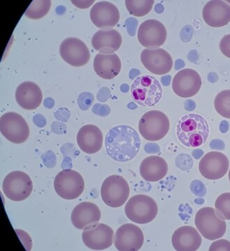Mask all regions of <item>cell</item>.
I'll return each instance as SVG.
<instances>
[{"instance_id":"21","label":"cell","mask_w":230,"mask_h":251,"mask_svg":"<svg viewBox=\"0 0 230 251\" xmlns=\"http://www.w3.org/2000/svg\"><path fill=\"white\" fill-rule=\"evenodd\" d=\"M102 133L97 126H83L77 134V143L84 153L93 154L100 151L102 146Z\"/></svg>"},{"instance_id":"28","label":"cell","mask_w":230,"mask_h":251,"mask_svg":"<svg viewBox=\"0 0 230 251\" xmlns=\"http://www.w3.org/2000/svg\"><path fill=\"white\" fill-rule=\"evenodd\" d=\"M126 6L128 12L137 17L146 16L150 12L154 4L153 0H127Z\"/></svg>"},{"instance_id":"3","label":"cell","mask_w":230,"mask_h":251,"mask_svg":"<svg viewBox=\"0 0 230 251\" xmlns=\"http://www.w3.org/2000/svg\"><path fill=\"white\" fill-rule=\"evenodd\" d=\"M159 81L151 75L137 77L130 87V95L135 103L144 107L154 106L162 97Z\"/></svg>"},{"instance_id":"25","label":"cell","mask_w":230,"mask_h":251,"mask_svg":"<svg viewBox=\"0 0 230 251\" xmlns=\"http://www.w3.org/2000/svg\"><path fill=\"white\" fill-rule=\"evenodd\" d=\"M94 69L99 77L111 80L120 74L122 62L117 54L99 53L94 57Z\"/></svg>"},{"instance_id":"8","label":"cell","mask_w":230,"mask_h":251,"mask_svg":"<svg viewBox=\"0 0 230 251\" xmlns=\"http://www.w3.org/2000/svg\"><path fill=\"white\" fill-rule=\"evenodd\" d=\"M54 188L58 196L63 199L75 200L80 197L83 192V177L74 170H64L55 176Z\"/></svg>"},{"instance_id":"35","label":"cell","mask_w":230,"mask_h":251,"mask_svg":"<svg viewBox=\"0 0 230 251\" xmlns=\"http://www.w3.org/2000/svg\"><path fill=\"white\" fill-rule=\"evenodd\" d=\"M220 49L222 53L230 58V34L223 36L220 42Z\"/></svg>"},{"instance_id":"6","label":"cell","mask_w":230,"mask_h":251,"mask_svg":"<svg viewBox=\"0 0 230 251\" xmlns=\"http://www.w3.org/2000/svg\"><path fill=\"white\" fill-rule=\"evenodd\" d=\"M170 123L168 116L158 110L146 112L139 122L140 134L149 141H158L168 134Z\"/></svg>"},{"instance_id":"39","label":"cell","mask_w":230,"mask_h":251,"mask_svg":"<svg viewBox=\"0 0 230 251\" xmlns=\"http://www.w3.org/2000/svg\"><path fill=\"white\" fill-rule=\"evenodd\" d=\"M172 77L170 75H166L161 77V82L165 86H168L171 82Z\"/></svg>"},{"instance_id":"18","label":"cell","mask_w":230,"mask_h":251,"mask_svg":"<svg viewBox=\"0 0 230 251\" xmlns=\"http://www.w3.org/2000/svg\"><path fill=\"white\" fill-rule=\"evenodd\" d=\"M90 18L97 27L109 29L115 27L120 21V11L112 3L106 1H99L91 9Z\"/></svg>"},{"instance_id":"9","label":"cell","mask_w":230,"mask_h":251,"mask_svg":"<svg viewBox=\"0 0 230 251\" xmlns=\"http://www.w3.org/2000/svg\"><path fill=\"white\" fill-rule=\"evenodd\" d=\"M3 192L7 198L15 202L25 201L33 191L30 176L22 171H14L5 176Z\"/></svg>"},{"instance_id":"10","label":"cell","mask_w":230,"mask_h":251,"mask_svg":"<svg viewBox=\"0 0 230 251\" xmlns=\"http://www.w3.org/2000/svg\"><path fill=\"white\" fill-rule=\"evenodd\" d=\"M0 131L11 143H25L29 136L27 122L16 112H6L0 118Z\"/></svg>"},{"instance_id":"36","label":"cell","mask_w":230,"mask_h":251,"mask_svg":"<svg viewBox=\"0 0 230 251\" xmlns=\"http://www.w3.org/2000/svg\"><path fill=\"white\" fill-rule=\"evenodd\" d=\"M195 108V103L193 100H188L185 103V109L188 111H193Z\"/></svg>"},{"instance_id":"13","label":"cell","mask_w":230,"mask_h":251,"mask_svg":"<svg viewBox=\"0 0 230 251\" xmlns=\"http://www.w3.org/2000/svg\"><path fill=\"white\" fill-rule=\"evenodd\" d=\"M62 59L74 67H82L88 63L90 52L83 41L77 38H67L62 41L59 48Z\"/></svg>"},{"instance_id":"42","label":"cell","mask_w":230,"mask_h":251,"mask_svg":"<svg viewBox=\"0 0 230 251\" xmlns=\"http://www.w3.org/2000/svg\"><path fill=\"white\" fill-rule=\"evenodd\" d=\"M229 179H230V170L229 171Z\"/></svg>"},{"instance_id":"4","label":"cell","mask_w":230,"mask_h":251,"mask_svg":"<svg viewBox=\"0 0 230 251\" xmlns=\"http://www.w3.org/2000/svg\"><path fill=\"white\" fill-rule=\"evenodd\" d=\"M195 224L200 234L208 240H216L226 234V221L212 207L200 209L195 215Z\"/></svg>"},{"instance_id":"27","label":"cell","mask_w":230,"mask_h":251,"mask_svg":"<svg viewBox=\"0 0 230 251\" xmlns=\"http://www.w3.org/2000/svg\"><path fill=\"white\" fill-rule=\"evenodd\" d=\"M51 6L50 0H34L28 6L25 14L30 19H40L49 13Z\"/></svg>"},{"instance_id":"1","label":"cell","mask_w":230,"mask_h":251,"mask_svg":"<svg viewBox=\"0 0 230 251\" xmlns=\"http://www.w3.org/2000/svg\"><path fill=\"white\" fill-rule=\"evenodd\" d=\"M105 149L109 156L119 162L133 159L140 148V138L136 130L127 125H120L109 130L105 137Z\"/></svg>"},{"instance_id":"11","label":"cell","mask_w":230,"mask_h":251,"mask_svg":"<svg viewBox=\"0 0 230 251\" xmlns=\"http://www.w3.org/2000/svg\"><path fill=\"white\" fill-rule=\"evenodd\" d=\"M113 236L110 226L97 223L84 229L82 239L84 245L91 250L102 251L112 245Z\"/></svg>"},{"instance_id":"40","label":"cell","mask_w":230,"mask_h":251,"mask_svg":"<svg viewBox=\"0 0 230 251\" xmlns=\"http://www.w3.org/2000/svg\"><path fill=\"white\" fill-rule=\"evenodd\" d=\"M203 151H202L201 150H195L193 152V156H194L195 159H198L203 156Z\"/></svg>"},{"instance_id":"22","label":"cell","mask_w":230,"mask_h":251,"mask_svg":"<svg viewBox=\"0 0 230 251\" xmlns=\"http://www.w3.org/2000/svg\"><path fill=\"white\" fill-rule=\"evenodd\" d=\"M172 243L177 251H198L201 246L202 237L192 226H183L174 232Z\"/></svg>"},{"instance_id":"34","label":"cell","mask_w":230,"mask_h":251,"mask_svg":"<svg viewBox=\"0 0 230 251\" xmlns=\"http://www.w3.org/2000/svg\"><path fill=\"white\" fill-rule=\"evenodd\" d=\"M210 251H230V242L225 239H220L211 244L209 248Z\"/></svg>"},{"instance_id":"26","label":"cell","mask_w":230,"mask_h":251,"mask_svg":"<svg viewBox=\"0 0 230 251\" xmlns=\"http://www.w3.org/2000/svg\"><path fill=\"white\" fill-rule=\"evenodd\" d=\"M168 171V163L160 156L147 157L140 164V175L145 181L149 182H156L163 179L166 176Z\"/></svg>"},{"instance_id":"30","label":"cell","mask_w":230,"mask_h":251,"mask_svg":"<svg viewBox=\"0 0 230 251\" xmlns=\"http://www.w3.org/2000/svg\"><path fill=\"white\" fill-rule=\"evenodd\" d=\"M216 211L226 220H230V193H225L216 199Z\"/></svg>"},{"instance_id":"2","label":"cell","mask_w":230,"mask_h":251,"mask_svg":"<svg viewBox=\"0 0 230 251\" xmlns=\"http://www.w3.org/2000/svg\"><path fill=\"white\" fill-rule=\"evenodd\" d=\"M209 131L208 122L198 114L184 115L177 125V138L188 148H199L204 145L208 139Z\"/></svg>"},{"instance_id":"15","label":"cell","mask_w":230,"mask_h":251,"mask_svg":"<svg viewBox=\"0 0 230 251\" xmlns=\"http://www.w3.org/2000/svg\"><path fill=\"white\" fill-rule=\"evenodd\" d=\"M228 157L218 151H211L205 154L199 163V171L204 177L216 180L223 177L229 170Z\"/></svg>"},{"instance_id":"23","label":"cell","mask_w":230,"mask_h":251,"mask_svg":"<svg viewBox=\"0 0 230 251\" xmlns=\"http://www.w3.org/2000/svg\"><path fill=\"white\" fill-rule=\"evenodd\" d=\"M16 99L21 108L33 110L40 106L43 94L40 87L34 82H24L16 89Z\"/></svg>"},{"instance_id":"37","label":"cell","mask_w":230,"mask_h":251,"mask_svg":"<svg viewBox=\"0 0 230 251\" xmlns=\"http://www.w3.org/2000/svg\"><path fill=\"white\" fill-rule=\"evenodd\" d=\"M211 143L214 144V145H210L211 149H213V150H224V148L221 147V144H223V142L222 141V140H218V143H216V140H212V141L211 142Z\"/></svg>"},{"instance_id":"33","label":"cell","mask_w":230,"mask_h":251,"mask_svg":"<svg viewBox=\"0 0 230 251\" xmlns=\"http://www.w3.org/2000/svg\"><path fill=\"white\" fill-rule=\"evenodd\" d=\"M190 190L195 196L203 197L206 194V188L200 180H194L190 184Z\"/></svg>"},{"instance_id":"19","label":"cell","mask_w":230,"mask_h":251,"mask_svg":"<svg viewBox=\"0 0 230 251\" xmlns=\"http://www.w3.org/2000/svg\"><path fill=\"white\" fill-rule=\"evenodd\" d=\"M203 16L210 27H224L230 22V5L220 0L208 1L204 6Z\"/></svg>"},{"instance_id":"24","label":"cell","mask_w":230,"mask_h":251,"mask_svg":"<svg viewBox=\"0 0 230 251\" xmlns=\"http://www.w3.org/2000/svg\"><path fill=\"white\" fill-rule=\"evenodd\" d=\"M122 44V35L115 29H101L92 39L94 49L102 54H113L120 49Z\"/></svg>"},{"instance_id":"38","label":"cell","mask_w":230,"mask_h":251,"mask_svg":"<svg viewBox=\"0 0 230 251\" xmlns=\"http://www.w3.org/2000/svg\"><path fill=\"white\" fill-rule=\"evenodd\" d=\"M229 129V123L226 121H223L220 125V130L223 133H226Z\"/></svg>"},{"instance_id":"41","label":"cell","mask_w":230,"mask_h":251,"mask_svg":"<svg viewBox=\"0 0 230 251\" xmlns=\"http://www.w3.org/2000/svg\"><path fill=\"white\" fill-rule=\"evenodd\" d=\"M204 202V199H198L195 200V202L198 203L199 204H203Z\"/></svg>"},{"instance_id":"12","label":"cell","mask_w":230,"mask_h":251,"mask_svg":"<svg viewBox=\"0 0 230 251\" xmlns=\"http://www.w3.org/2000/svg\"><path fill=\"white\" fill-rule=\"evenodd\" d=\"M167 29L163 23L157 20L145 21L139 27L137 39L144 47L156 49L165 44L167 39Z\"/></svg>"},{"instance_id":"5","label":"cell","mask_w":230,"mask_h":251,"mask_svg":"<svg viewBox=\"0 0 230 251\" xmlns=\"http://www.w3.org/2000/svg\"><path fill=\"white\" fill-rule=\"evenodd\" d=\"M158 208L153 198L147 195H136L128 200L125 206L127 218L137 224H147L154 220Z\"/></svg>"},{"instance_id":"17","label":"cell","mask_w":230,"mask_h":251,"mask_svg":"<svg viewBox=\"0 0 230 251\" xmlns=\"http://www.w3.org/2000/svg\"><path fill=\"white\" fill-rule=\"evenodd\" d=\"M140 58L144 67L155 75L168 74L173 68V59L164 49H145Z\"/></svg>"},{"instance_id":"29","label":"cell","mask_w":230,"mask_h":251,"mask_svg":"<svg viewBox=\"0 0 230 251\" xmlns=\"http://www.w3.org/2000/svg\"><path fill=\"white\" fill-rule=\"evenodd\" d=\"M214 106L221 116L230 119V90H223L217 94Z\"/></svg>"},{"instance_id":"20","label":"cell","mask_w":230,"mask_h":251,"mask_svg":"<svg viewBox=\"0 0 230 251\" xmlns=\"http://www.w3.org/2000/svg\"><path fill=\"white\" fill-rule=\"evenodd\" d=\"M102 212L94 203L83 202L77 204L71 214V221L75 227L84 229L100 221Z\"/></svg>"},{"instance_id":"16","label":"cell","mask_w":230,"mask_h":251,"mask_svg":"<svg viewBox=\"0 0 230 251\" xmlns=\"http://www.w3.org/2000/svg\"><path fill=\"white\" fill-rule=\"evenodd\" d=\"M202 87V78L196 71L185 69L177 73L173 80L174 92L181 98H190L198 94Z\"/></svg>"},{"instance_id":"31","label":"cell","mask_w":230,"mask_h":251,"mask_svg":"<svg viewBox=\"0 0 230 251\" xmlns=\"http://www.w3.org/2000/svg\"><path fill=\"white\" fill-rule=\"evenodd\" d=\"M94 97L92 94L89 92H83L79 95L77 103L81 110H88L94 103Z\"/></svg>"},{"instance_id":"32","label":"cell","mask_w":230,"mask_h":251,"mask_svg":"<svg viewBox=\"0 0 230 251\" xmlns=\"http://www.w3.org/2000/svg\"><path fill=\"white\" fill-rule=\"evenodd\" d=\"M193 161L191 156L185 153L179 155L176 159V166L182 171H188L193 166Z\"/></svg>"},{"instance_id":"7","label":"cell","mask_w":230,"mask_h":251,"mask_svg":"<svg viewBox=\"0 0 230 251\" xmlns=\"http://www.w3.org/2000/svg\"><path fill=\"white\" fill-rule=\"evenodd\" d=\"M101 194L106 205L112 208L120 207L128 201L130 188L123 176L111 175L102 182Z\"/></svg>"},{"instance_id":"14","label":"cell","mask_w":230,"mask_h":251,"mask_svg":"<svg viewBox=\"0 0 230 251\" xmlns=\"http://www.w3.org/2000/svg\"><path fill=\"white\" fill-rule=\"evenodd\" d=\"M143 232L134 224H127L120 226L116 231L115 247L120 251H137L143 246Z\"/></svg>"}]
</instances>
